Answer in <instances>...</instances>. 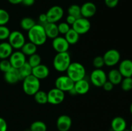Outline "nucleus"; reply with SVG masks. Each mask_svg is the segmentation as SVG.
<instances>
[{
    "mask_svg": "<svg viewBox=\"0 0 132 131\" xmlns=\"http://www.w3.org/2000/svg\"><path fill=\"white\" fill-rule=\"evenodd\" d=\"M28 38L30 42L37 46L43 45L48 39L44 26L40 24H36L28 31Z\"/></svg>",
    "mask_w": 132,
    "mask_h": 131,
    "instance_id": "1",
    "label": "nucleus"
},
{
    "mask_svg": "<svg viewBox=\"0 0 132 131\" xmlns=\"http://www.w3.org/2000/svg\"><path fill=\"white\" fill-rule=\"evenodd\" d=\"M71 56L68 51L57 53L53 60V66L58 72H64L71 64Z\"/></svg>",
    "mask_w": 132,
    "mask_h": 131,
    "instance_id": "2",
    "label": "nucleus"
},
{
    "mask_svg": "<svg viewBox=\"0 0 132 131\" xmlns=\"http://www.w3.org/2000/svg\"><path fill=\"white\" fill-rule=\"evenodd\" d=\"M66 72L67 75L74 82L83 79L86 76V69L85 66L81 63L77 62H71Z\"/></svg>",
    "mask_w": 132,
    "mask_h": 131,
    "instance_id": "3",
    "label": "nucleus"
},
{
    "mask_svg": "<svg viewBox=\"0 0 132 131\" xmlns=\"http://www.w3.org/2000/svg\"><path fill=\"white\" fill-rule=\"evenodd\" d=\"M23 90L24 93L29 96H34L40 90V80L31 74L23 80Z\"/></svg>",
    "mask_w": 132,
    "mask_h": 131,
    "instance_id": "4",
    "label": "nucleus"
},
{
    "mask_svg": "<svg viewBox=\"0 0 132 131\" xmlns=\"http://www.w3.org/2000/svg\"><path fill=\"white\" fill-rule=\"evenodd\" d=\"M8 41L13 49L15 50H21L26 42L25 37L23 33L18 30H14L10 32Z\"/></svg>",
    "mask_w": 132,
    "mask_h": 131,
    "instance_id": "5",
    "label": "nucleus"
},
{
    "mask_svg": "<svg viewBox=\"0 0 132 131\" xmlns=\"http://www.w3.org/2000/svg\"><path fill=\"white\" fill-rule=\"evenodd\" d=\"M108 80L107 74L102 69H95L90 74V81L97 87H103V84Z\"/></svg>",
    "mask_w": 132,
    "mask_h": 131,
    "instance_id": "6",
    "label": "nucleus"
},
{
    "mask_svg": "<svg viewBox=\"0 0 132 131\" xmlns=\"http://www.w3.org/2000/svg\"><path fill=\"white\" fill-rule=\"evenodd\" d=\"M104 64L108 67H113L117 65L121 60V54L116 49H110L105 52L103 56Z\"/></svg>",
    "mask_w": 132,
    "mask_h": 131,
    "instance_id": "7",
    "label": "nucleus"
},
{
    "mask_svg": "<svg viewBox=\"0 0 132 131\" xmlns=\"http://www.w3.org/2000/svg\"><path fill=\"white\" fill-rule=\"evenodd\" d=\"M75 82L67 75H62L57 77L55 81L56 88L61 90L63 92H69L74 87Z\"/></svg>",
    "mask_w": 132,
    "mask_h": 131,
    "instance_id": "8",
    "label": "nucleus"
},
{
    "mask_svg": "<svg viewBox=\"0 0 132 131\" xmlns=\"http://www.w3.org/2000/svg\"><path fill=\"white\" fill-rule=\"evenodd\" d=\"M72 29L74 30L79 34L84 35L88 33L91 28V23L88 19L81 17L76 19L75 23L72 26Z\"/></svg>",
    "mask_w": 132,
    "mask_h": 131,
    "instance_id": "9",
    "label": "nucleus"
},
{
    "mask_svg": "<svg viewBox=\"0 0 132 131\" xmlns=\"http://www.w3.org/2000/svg\"><path fill=\"white\" fill-rule=\"evenodd\" d=\"M48 103L52 105L61 104L65 98V92L61 90L54 87L47 92Z\"/></svg>",
    "mask_w": 132,
    "mask_h": 131,
    "instance_id": "10",
    "label": "nucleus"
},
{
    "mask_svg": "<svg viewBox=\"0 0 132 131\" xmlns=\"http://www.w3.org/2000/svg\"><path fill=\"white\" fill-rule=\"evenodd\" d=\"M46 15L48 23H56L63 18L64 15V10L61 6L55 5L48 10Z\"/></svg>",
    "mask_w": 132,
    "mask_h": 131,
    "instance_id": "11",
    "label": "nucleus"
},
{
    "mask_svg": "<svg viewBox=\"0 0 132 131\" xmlns=\"http://www.w3.org/2000/svg\"><path fill=\"white\" fill-rule=\"evenodd\" d=\"M9 60L12 67L15 69H19L27 61L25 55L19 50L13 52Z\"/></svg>",
    "mask_w": 132,
    "mask_h": 131,
    "instance_id": "12",
    "label": "nucleus"
},
{
    "mask_svg": "<svg viewBox=\"0 0 132 131\" xmlns=\"http://www.w3.org/2000/svg\"><path fill=\"white\" fill-rule=\"evenodd\" d=\"M52 48L57 53H63L68 51L70 48V44L64 37L57 36L52 39Z\"/></svg>",
    "mask_w": 132,
    "mask_h": 131,
    "instance_id": "13",
    "label": "nucleus"
},
{
    "mask_svg": "<svg viewBox=\"0 0 132 131\" xmlns=\"http://www.w3.org/2000/svg\"><path fill=\"white\" fill-rule=\"evenodd\" d=\"M72 125V119L69 116L63 114L58 117L56 121V126L59 131H69Z\"/></svg>",
    "mask_w": 132,
    "mask_h": 131,
    "instance_id": "14",
    "label": "nucleus"
},
{
    "mask_svg": "<svg viewBox=\"0 0 132 131\" xmlns=\"http://www.w3.org/2000/svg\"><path fill=\"white\" fill-rule=\"evenodd\" d=\"M81 16L88 19L94 16L97 12V6L94 3L88 1L81 6Z\"/></svg>",
    "mask_w": 132,
    "mask_h": 131,
    "instance_id": "15",
    "label": "nucleus"
},
{
    "mask_svg": "<svg viewBox=\"0 0 132 131\" xmlns=\"http://www.w3.org/2000/svg\"><path fill=\"white\" fill-rule=\"evenodd\" d=\"M50 74V70L47 66L45 64H39L37 66L32 68V75L34 76L39 80L45 79Z\"/></svg>",
    "mask_w": 132,
    "mask_h": 131,
    "instance_id": "16",
    "label": "nucleus"
},
{
    "mask_svg": "<svg viewBox=\"0 0 132 131\" xmlns=\"http://www.w3.org/2000/svg\"><path fill=\"white\" fill-rule=\"evenodd\" d=\"M122 77H132V60L125 59L120 62L118 68Z\"/></svg>",
    "mask_w": 132,
    "mask_h": 131,
    "instance_id": "17",
    "label": "nucleus"
},
{
    "mask_svg": "<svg viewBox=\"0 0 132 131\" xmlns=\"http://www.w3.org/2000/svg\"><path fill=\"white\" fill-rule=\"evenodd\" d=\"M4 78L6 82L10 84H15L19 80H21L18 69L12 68L8 71L4 73Z\"/></svg>",
    "mask_w": 132,
    "mask_h": 131,
    "instance_id": "18",
    "label": "nucleus"
},
{
    "mask_svg": "<svg viewBox=\"0 0 132 131\" xmlns=\"http://www.w3.org/2000/svg\"><path fill=\"white\" fill-rule=\"evenodd\" d=\"M127 123L124 118L116 116L111 122V128L113 131H124L126 129Z\"/></svg>",
    "mask_w": 132,
    "mask_h": 131,
    "instance_id": "19",
    "label": "nucleus"
},
{
    "mask_svg": "<svg viewBox=\"0 0 132 131\" xmlns=\"http://www.w3.org/2000/svg\"><path fill=\"white\" fill-rule=\"evenodd\" d=\"M90 83L88 81L83 78L82 80L76 82L74 83V89L77 95H83L87 93L90 90Z\"/></svg>",
    "mask_w": 132,
    "mask_h": 131,
    "instance_id": "20",
    "label": "nucleus"
},
{
    "mask_svg": "<svg viewBox=\"0 0 132 131\" xmlns=\"http://www.w3.org/2000/svg\"><path fill=\"white\" fill-rule=\"evenodd\" d=\"M43 26L47 38L54 39V38L59 36V30H58L57 24L56 23H48V22Z\"/></svg>",
    "mask_w": 132,
    "mask_h": 131,
    "instance_id": "21",
    "label": "nucleus"
},
{
    "mask_svg": "<svg viewBox=\"0 0 132 131\" xmlns=\"http://www.w3.org/2000/svg\"><path fill=\"white\" fill-rule=\"evenodd\" d=\"M13 53V48L9 42L0 43V59H8Z\"/></svg>",
    "mask_w": 132,
    "mask_h": 131,
    "instance_id": "22",
    "label": "nucleus"
},
{
    "mask_svg": "<svg viewBox=\"0 0 132 131\" xmlns=\"http://www.w3.org/2000/svg\"><path fill=\"white\" fill-rule=\"evenodd\" d=\"M107 78L113 85H119L121 83L123 77L118 69H112L108 72Z\"/></svg>",
    "mask_w": 132,
    "mask_h": 131,
    "instance_id": "23",
    "label": "nucleus"
},
{
    "mask_svg": "<svg viewBox=\"0 0 132 131\" xmlns=\"http://www.w3.org/2000/svg\"><path fill=\"white\" fill-rule=\"evenodd\" d=\"M37 46L32 42H26L23 47L21 48V51L25 56H30L37 52Z\"/></svg>",
    "mask_w": 132,
    "mask_h": 131,
    "instance_id": "24",
    "label": "nucleus"
},
{
    "mask_svg": "<svg viewBox=\"0 0 132 131\" xmlns=\"http://www.w3.org/2000/svg\"><path fill=\"white\" fill-rule=\"evenodd\" d=\"M79 37L80 35L72 28L64 35V38L66 39L70 45H73L77 43L79 40Z\"/></svg>",
    "mask_w": 132,
    "mask_h": 131,
    "instance_id": "25",
    "label": "nucleus"
},
{
    "mask_svg": "<svg viewBox=\"0 0 132 131\" xmlns=\"http://www.w3.org/2000/svg\"><path fill=\"white\" fill-rule=\"evenodd\" d=\"M36 24V23L34 19H32V17H23L20 21L21 28L24 30L27 31V32L30 30L32 28H33Z\"/></svg>",
    "mask_w": 132,
    "mask_h": 131,
    "instance_id": "26",
    "label": "nucleus"
},
{
    "mask_svg": "<svg viewBox=\"0 0 132 131\" xmlns=\"http://www.w3.org/2000/svg\"><path fill=\"white\" fill-rule=\"evenodd\" d=\"M18 71H19V75H20L21 80H23L24 79V78H25L26 77L32 74V66L27 62V61L26 62L21 68H19V69H18Z\"/></svg>",
    "mask_w": 132,
    "mask_h": 131,
    "instance_id": "27",
    "label": "nucleus"
},
{
    "mask_svg": "<svg viewBox=\"0 0 132 131\" xmlns=\"http://www.w3.org/2000/svg\"><path fill=\"white\" fill-rule=\"evenodd\" d=\"M34 98L36 103L40 104V105H44L48 103V96L47 92L42 90H39L34 95Z\"/></svg>",
    "mask_w": 132,
    "mask_h": 131,
    "instance_id": "28",
    "label": "nucleus"
},
{
    "mask_svg": "<svg viewBox=\"0 0 132 131\" xmlns=\"http://www.w3.org/2000/svg\"><path fill=\"white\" fill-rule=\"evenodd\" d=\"M30 131H47V126L42 121H35L30 127Z\"/></svg>",
    "mask_w": 132,
    "mask_h": 131,
    "instance_id": "29",
    "label": "nucleus"
},
{
    "mask_svg": "<svg viewBox=\"0 0 132 131\" xmlns=\"http://www.w3.org/2000/svg\"><path fill=\"white\" fill-rule=\"evenodd\" d=\"M68 15H72L76 19L81 17L82 16L81 12V6L76 4L70 5L68 8Z\"/></svg>",
    "mask_w": 132,
    "mask_h": 131,
    "instance_id": "30",
    "label": "nucleus"
},
{
    "mask_svg": "<svg viewBox=\"0 0 132 131\" xmlns=\"http://www.w3.org/2000/svg\"><path fill=\"white\" fill-rule=\"evenodd\" d=\"M27 62L32 66V68L37 66L41 64V56L39 54H37V53H36L29 56L28 60H27Z\"/></svg>",
    "mask_w": 132,
    "mask_h": 131,
    "instance_id": "31",
    "label": "nucleus"
},
{
    "mask_svg": "<svg viewBox=\"0 0 132 131\" xmlns=\"http://www.w3.org/2000/svg\"><path fill=\"white\" fill-rule=\"evenodd\" d=\"M121 89L124 91H129L132 89V77H125L121 82Z\"/></svg>",
    "mask_w": 132,
    "mask_h": 131,
    "instance_id": "32",
    "label": "nucleus"
},
{
    "mask_svg": "<svg viewBox=\"0 0 132 131\" xmlns=\"http://www.w3.org/2000/svg\"><path fill=\"white\" fill-rule=\"evenodd\" d=\"M10 21V15L6 10L0 8V26L6 25Z\"/></svg>",
    "mask_w": 132,
    "mask_h": 131,
    "instance_id": "33",
    "label": "nucleus"
},
{
    "mask_svg": "<svg viewBox=\"0 0 132 131\" xmlns=\"http://www.w3.org/2000/svg\"><path fill=\"white\" fill-rule=\"evenodd\" d=\"M10 32V29L6 25L0 26V41L8 39Z\"/></svg>",
    "mask_w": 132,
    "mask_h": 131,
    "instance_id": "34",
    "label": "nucleus"
},
{
    "mask_svg": "<svg viewBox=\"0 0 132 131\" xmlns=\"http://www.w3.org/2000/svg\"><path fill=\"white\" fill-rule=\"evenodd\" d=\"M93 66L95 69H102L104 64V61L102 56H97L93 60Z\"/></svg>",
    "mask_w": 132,
    "mask_h": 131,
    "instance_id": "35",
    "label": "nucleus"
},
{
    "mask_svg": "<svg viewBox=\"0 0 132 131\" xmlns=\"http://www.w3.org/2000/svg\"><path fill=\"white\" fill-rule=\"evenodd\" d=\"M57 28L59 34L65 35L70 30L71 27L66 22H61L59 24H57Z\"/></svg>",
    "mask_w": 132,
    "mask_h": 131,
    "instance_id": "36",
    "label": "nucleus"
},
{
    "mask_svg": "<svg viewBox=\"0 0 132 131\" xmlns=\"http://www.w3.org/2000/svg\"><path fill=\"white\" fill-rule=\"evenodd\" d=\"M12 68L10 61L8 59H3L0 61V71L4 73Z\"/></svg>",
    "mask_w": 132,
    "mask_h": 131,
    "instance_id": "37",
    "label": "nucleus"
},
{
    "mask_svg": "<svg viewBox=\"0 0 132 131\" xmlns=\"http://www.w3.org/2000/svg\"><path fill=\"white\" fill-rule=\"evenodd\" d=\"M104 4L107 7L110 8H113L117 6L119 0H104Z\"/></svg>",
    "mask_w": 132,
    "mask_h": 131,
    "instance_id": "38",
    "label": "nucleus"
},
{
    "mask_svg": "<svg viewBox=\"0 0 132 131\" xmlns=\"http://www.w3.org/2000/svg\"><path fill=\"white\" fill-rule=\"evenodd\" d=\"M8 125L6 120L0 117V131H7Z\"/></svg>",
    "mask_w": 132,
    "mask_h": 131,
    "instance_id": "39",
    "label": "nucleus"
},
{
    "mask_svg": "<svg viewBox=\"0 0 132 131\" xmlns=\"http://www.w3.org/2000/svg\"><path fill=\"white\" fill-rule=\"evenodd\" d=\"M113 86H114V85H113V83H111L110 81L107 80L106 82L105 83L103 84V89H104V91H111L113 89Z\"/></svg>",
    "mask_w": 132,
    "mask_h": 131,
    "instance_id": "40",
    "label": "nucleus"
},
{
    "mask_svg": "<svg viewBox=\"0 0 132 131\" xmlns=\"http://www.w3.org/2000/svg\"><path fill=\"white\" fill-rule=\"evenodd\" d=\"M39 24L43 26H44L45 24L48 23V19L46 13L45 14H40L39 16Z\"/></svg>",
    "mask_w": 132,
    "mask_h": 131,
    "instance_id": "41",
    "label": "nucleus"
},
{
    "mask_svg": "<svg viewBox=\"0 0 132 131\" xmlns=\"http://www.w3.org/2000/svg\"><path fill=\"white\" fill-rule=\"evenodd\" d=\"M76 19H77L75 17L70 15H68L67 18H66V23H68L70 26H72L73 24V23H75V21H76Z\"/></svg>",
    "mask_w": 132,
    "mask_h": 131,
    "instance_id": "42",
    "label": "nucleus"
},
{
    "mask_svg": "<svg viewBox=\"0 0 132 131\" xmlns=\"http://www.w3.org/2000/svg\"><path fill=\"white\" fill-rule=\"evenodd\" d=\"M35 3V0H23L22 1V4L24 6H30L33 5Z\"/></svg>",
    "mask_w": 132,
    "mask_h": 131,
    "instance_id": "43",
    "label": "nucleus"
},
{
    "mask_svg": "<svg viewBox=\"0 0 132 131\" xmlns=\"http://www.w3.org/2000/svg\"><path fill=\"white\" fill-rule=\"evenodd\" d=\"M22 1L23 0H8V1L12 5H18L22 3Z\"/></svg>",
    "mask_w": 132,
    "mask_h": 131,
    "instance_id": "44",
    "label": "nucleus"
},
{
    "mask_svg": "<svg viewBox=\"0 0 132 131\" xmlns=\"http://www.w3.org/2000/svg\"><path fill=\"white\" fill-rule=\"evenodd\" d=\"M130 113H131V114H132V103L131 104V105H130Z\"/></svg>",
    "mask_w": 132,
    "mask_h": 131,
    "instance_id": "45",
    "label": "nucleus"
},
{
    "mask_svg": "<svg viewBox=\"0 0 132 131\" xmlns=\"http://www.w3.org/2000/svg\"><path fill=\"white\" fill-rule=\"evenodd\" d=\"M130 130H131V131H132V124L131 125V127H130Z\"/></svg>",
    "mask_w": 132,
    "mask_h": 131,
    "instance_id": "46",
    "label": "nucleus"
},
{
    "mask_svg": "<svg viewBox=\"0 0 132 131\" xmlns=\"http://www.w3.org/2000/svg\"><path fill=\"white\" fill-rule=\"evenodd\" d=\"M124 131H131V130H130V129H126V130H125Z\"/></svg>",
    "mask_w": 132,
    "mask_h": 131,
    "instance_id": "47",
    "label": "nucleus"
}]
</instances>
